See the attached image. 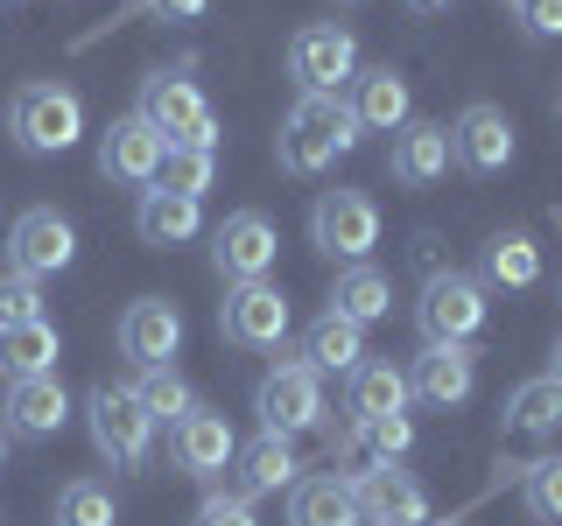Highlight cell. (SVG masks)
<instances>
[{"instance_id": "cell-1", "label": "cell", "mask_w": 562, "mask_h": 526, "mask_svg": "<svg viewBox=\"0 0 562 526\" xmlns=\"http://www.w3.org/2000/svg\"><path fill=\"white\" fill-rule=\"evenodd\" d=\"M351 148H359V119H351L345 99H295L274 134V155L289 175H324Z\"/></svg>"}, {"instance_id": "cell-2", "label": "cell", "mask_w": 562, "mask_h": 526, "mask_svg": "<svg viewBox=\"0 0 562 526\" xmlns=\"http://www.w3.org/2000/svg\"><path fill=\"white\" fill-rule=\"evenodd\" d=\"M134 113L148 119L169 148H211V155H218V113L204 105V92H198L190 70H148Z\"/></svg>"}, {"instance_id": "cell-3", "label": "cell", "mask_w": 562, "mask_h": 526, "mask_svg": "<svg viewBox=\"0 0 562 526\" xmlns=\"http://www.w3.org/2000/svg\"><path fill=\"white\" fill-rule=\"evenodd\" d=\"M85 421H92V443H99V456H105L113 470H148V456H155V421H148V408H140L134 386L99 379L92 393H85Z\"/></svg>"}, {"instance_id": "cell-4", "label": "cell", "mask_w": 562, "mask_h": 526, "mask_svg": "<svg viewBox=\"0 0 562 526\" xmlns=\"http://www.w3.org/2000/svg\"><path fill=\"white\" fill-rule=\"evenodd\" d=\"M8 134L22 155H64L78 148L85 134V105L78 92H64V84H22V92L8 99Z\"/></svg>"}, {"instance_id": "cell-5", "label": "cell", "mask_w": 562, "mask_h": 526, "mask_svg": "<svg viewBox=\"0 0 562 526\" xmlns=\"http://www.w3.org/2000/svg\"><path fill=\"white\" fill-rule=\"evenodd\" d=\"M289 78L303 84V99H338L359 78V35L338 22H310L289 43Z\"/></svg>"}, {"instance_id": "cell-6", "label": "cell", "mask_w": 562, "mask_h": 526, "mask_svg": "<svg viewBox=\"0 0 562 526\" xmlns=\"http://www.w3.org/2000/svg\"><path fill=\"white\" fill-rule=\"evenodd\" d=\"M485 281L479 274H429V288H422V302H415V323H422V338L429 344H471L485 330Z\"/></svg>"}, {"instance_id": "cell-7", "label": "cell", "mask_w": 562, "mask_h": 526, "mask_svg": "<svg viewBox=\"0 0 562 526\" xmlns=\"http://www.w3.org/2000/svg\"><path fill=\"white\" fill-rule=\"evenodd\" d=\"M310 239H316V253L345 260V267H366V253L380 245V204L366 190H324L310 210Z\"/></svg>"}, {"instance_id": "cell-8", "label": "cell", "mask_w": 562, "mask_h": 526, "mask_svg": "<svg viewBox=\"0 0 562 526\" xmlns=\"http://www.w3.org/2000/svg\"><path fill=\"white\" fill-rule=\"evenodd\" d=\"M254 414H260V435H281V443H289V435H310L316 421H324V373H310L303 358L274 365L254 393Z\"/></svg>"}, {"instance_id": "cell-9", "label": "cell", "mask_w": 562, "mask_h": 526, "mask_svg": "<svg viewBox=\"0 0 562 526\" xmlns=\"http://www.w3.org/2000/svg\"><path fill=\"white\" fill-rule=\"evenodd\" d=\"M289 316L295 309L274 281H233L225 302H218V330H225V344H239V351H281Z\"/></svg>"}, {"instance_id": "cell-10", "label": "cell", "mask_w": 562, "mask_h": 526, "mask_svg": "<svg viewBox=\"0 0 562 526\" xmlns=\"http://www.w3.org/2000/svg\"><path fill=\"white\" fill-rule=\"evenodd\" d=\"M70 260H78V232H70L64 210L35 204V210H22V218H14V232H8V267H14V274L43 281V274H64Z\"/></svg>"}, {"instance_id": "cell-11", "label": "cell", "mask_w": 562, "mask_h": 526, "mask_svg": "<svg viewBox=\"0 0 562 526\" xmlns=\"http://www.w3.org/2000/svg\"><path fill=\"white\" fill-rule=\"evenodd\" d=\"M274 260H281V239L260 210H233V218L211 232V267L225 274V288H233V281H268Z\"/></svg>"}, {"instance_id": "cell-12", "label": "cell", "mask_w": 562, "mask_h": 526, "mask_svg": "<svg viewBox=\"0 0 562 526\" xmlns=\"http://www.w3.org/2000/svg\"><path fill=\"white\" fill-rule=\"evenodd\" d=\"M162 155H169V140L148 127L140 113L127 119H113V127L99 134V175L105 183H127V190H155V175H162Z\"/></svg>"}, {"instance_id": "cell-13", "label": "cell", "mask_w": 562, "mask_h": 526, "mask_svg": "<svg viewBox=\"0 0 562 526\" xmlns=\"http://www.w3.org/2000/svg\"><path fill=\"white\" fill-rule=\"evenodd\" d=\"M169 456H176V470H183V478L211 484V478H225V470H233V456H239V435H233V421H225V414H211V408H190V414L169 428Z\"/></svg>"}, {"instance_id": "cell-14", "label": "cell", "mask_w": 562, "mask_h": 526, "mask_svg": "<svg viewBox=\"0 0 562 526\" xmlns=\"http://www.w3.org/2000/svg\"><path fill=\"white\" fill-rule=\"evenodd\" d=\"M359 519L366 526H429V491H422L401 464L386 470H359Z\"/></svg>"}, {"instance_id": "cell-15", "label": "cell", "mask_w": 562, "mask_h": 526, "mask_svg": "<svg viewBox=\"0 0 562 526\" xmlns=\"http://www.w3.org/2000/svg\"><path fill=\"white\" fill-rule=\"evenodd\" d=\"M450 155L464 162L471 175H499L506 162H514V119L499 113V105H464L457 113V127H450Z\"/></svg>"}, {"instance_id": "cell-16", "label": "cell", "mask_w": 562, "mask_h": 526, "mask_svg": "<svg viewBox=\"0 0 562 526\" xmlns=\"http://www.w3.org/2000/svg\"><path fill=\"white\" fill-rule=\"evenodd\" d=\"M176 351H183V316H176L162 295L127 302V316H120V358H134L140 373H148V365H169Z\"/></svg>"}, {"instance_id": "cell-17", "label": "cell", "mask_w": 562, "mask_h": 526, "mask_svg": "<svg viewBox=\"0 0 562 526\" xmlns=\"http://www.w3.org/2000/svg\"><path fill=\"white\" fill-rule=\"evenodd\" d=\"M450 162H457V155H450V127H443V119H408V127L394 134V148H386V169H394L401 190L443 183Z\"/></svg>"}, {"instance_id": "cell-18", "label": "cell", "mask_w": 562, "mask_h": 526, "mask_svg": "<svg viewBox=\"0 0 562 526\" xmlns=\"http://www.w3.org/2000/svg\"><path fill=\"white\" fill-rule=\"evenodd\" d=\"M471 386H479V351L471 344H422V358L408 373V393H422L429 408H464Z\"/></svg>"}, {"instance_id": "cell-19", "label": "cell", "mask_w": 562, "mask_h": 526, "mask_svg": "<svg viewBox=\"0 0 562 526\" xmlns=\"http://www.w3.org/2000/svg\"><path fill=\"white\" fill-rule=\"evenodd\" d=\"M351 119L373 134H401L415 119V99H408V78H401L394 64H359V78H351Z\"/></svg>"}, {"instance_id": "cell-20", "label": "cell", "mask_w": 562, "mask_h": 526, "mask_svg": "<svg viewBox=\"0 0 562 526\" xmlns=\"http://www.w3.org/2000/svg\"><path fill=\"white\" fill-rule=\"evenodd\" d=\"M408 373H401L394 358H366L359 373H351L345 386V414H351V428H366V421H386V414H408Z\"/></svg>"}, {"instance_id": "cell-21", "label": "cell", "mask_w": 562, "mask_h": 526, "mask_svg": "<svg viewBox=\"0 0 562 526\" xmlns=\"http://www.w3.org/2000/svg\"><path fill=\"white\" fill-rule=\"evenodd\" d=\"M289 526H366L359 519V484H351L345 470L295 478V491H289Z\"/></svg>"}, {"instance_id": "cell-22", "label": "cell", "mask_w": 562, "mask_h": 526, "mask_svg": "<svg viewBox=\"0 0 562 526\" xmlns=\"http://www.w3.org/2000/svg\"><path fill=\"white\" fill-rule=\"evenodd\" d=\"M8 428L14 435H57L64 421H70V393H64V379L57 373H43V379H8Z\"/></svg>"}, {"instance_id": "cell-23", "label": "cell", "mask_w": 562, "mask_h": 526, "mask_svg": "<svg viewBox=\"0 0 562 526\" xmlns=\"http://www.w3.org/2000/svg\"><path fill=\"white\" fill-rule=\"evenodd\" d=\"M295 449L281 443V435H260V443H246L233 456V491L239 499H268V491H295Z\"/></svg>"}, {"instance_id": "cell-24", "label": "cell", "mask_w": 562, "mask_h": 526, "mask_svg": "<svg viewBox=\"0 0 562 526\" xmlns=\"http://www.w3.org/2000/svg\"><path fill=\"white\" fill-rule=\"evenodd\" d=\"M549 435H562V379L541 373L506 400V443H549Z\"/></svg>"}, {"instance_id": "cell-25", "label": "cell", "mask_w": 562, "mask_h": 526, "mask_svg": "<svg viewBox=\"0 0 562 526\" xmlns=\"http://www.w3.org/2000/svg\"><path fill=\"white\" fill-rule=\"evenodd\" d=\"M479 281H485V288H535V281H541V245L527 239L520 225L492 232L479 245Z\"/></svg>"}, {"instance_id": "cell-26", "label": "cell", "mask_w": 562, "mask_h": 526, "mask_svg": "<svg viewBox=\"0 0 562 526\" xmlns=\"http://www.w3.org/2000/svg\"><path fill=\"white\" fill-rule=\"evenodd\" d=\"M303 365H310V373H345V379H351V373L366 365V330L345 323L338 309H324V316L310 323V338H303Z\"/></svg>"}, {"instance_id": "cell-27", "label": "cell", "mask_w": 562, "mask_h": 526, "mask_svg": "<svg viewBox=\"0 0 562 526\" xmlns=\"http://www.w3.org/2000/svg\"><path fill=\"white\" fill-rule=\"evenodd\" d=\"M204 225V204L198 197H176V190H140V210H134V232L148 245H190Z\"/></svg>"}, {"instance_id": "cell-28", "label": "cell", "mask_w": 562, "mask_h": 526, "mask_svg": "<svg viewBox=\"0 0 562 526\" xmlns=\"http://www.w3.org/2000/svg\"><path fill=\"white\" fill-rule=\"evenodd\" d=\"M57 358H64V338L43 316L22 330H0V379H43V373H57Z\"/></svg>"}, {"instance_id": "cell-29", "label": "cell", "mask_w": 562, "mask_h": 526, "mask_svg": "<svg viewBox=\"0 0 562 526\" xmlns=\"http://www.w3.org/2000/svg\"><path fill=\"white\" fill-rule=\"evenodd\" d=\"M330 309L345 316V323H380L386 309H394V281H386L380 267H345L338 274V288H330Z\"/></svg>"}, {"instance_id": "cell-30", "label": "cell", "mask_w": 562, "mask_h": 526, "mask_svg": "<svg viewBox=\"0 0 562 526\" xmlns=\"http://www.w3.org/2000/svg\"><path fill=\"white\" fill-rule=\"evenodd\" d=\"M134 393H140V408H148V421H155V428H176V421H183L190 408H198V393H190V379L176 373V365H148Z\"/></svg>"}, {"instance_id": "cell-31", "label": "cell", "mask_w": 562, "mask_h": 526, "mask_svg": "<svg viewBox=\"0 0 562 526\" xmlns=\"http://www.w3.org/2000/svg\"><path fill=\"white\" fill-rule=\"evenodd\" d=\"M57 526H120V505L99 478H70L57 491Z\"/></svg>"}, {"instance_id": "cell-32", "label": "cell", "mask_w": 562, "mask_h": 526, "mask_svg": "<svg viewBox=\"0 0 562 526\" xmlns=\"http://www.w3.org/2000/svg\"><path fill=\"white\" fill-rule=\"evenodd\" d=\"M520 505H527V519L562 526V456H535L520 470Z\"/></svg>"}, {"instance_id": "cell-33", "label": "cell", "mask_w": 562, "mask_h": 526, "mask_svg": "<svg viewBox=\"0 0 562 526\" xmlns=\"http://www.w3.org/2000/svg\"><path fill=\"white\" fill-rule=\"evenodd\" d=\"M211 175H218V155H211V148H169V155H162V175H155V190H176V197H198V204H204Z\"/></svg>"}, {"instance_id": "cell-34", "label": "cell", "mask_w": 562, "mask_h": 526, "mask_svg": "<svg viewBox=\"0 0 562 526\" xmlns=\"http://www.w3.org/2000/svg\"><path fill=\"white\" fill-rule=\"evenodd\" d=\"M359 449H366V464L386 470V464H401V456L415 449V421L408 414H386V421H366L359 428Z\"/></svg>"}, {"instance_id": "cell-35", "label": "cell", "mask_w": 562, "mask_h": 526, "mask_svg": "<svg viewBox=\"0 0 562 526\" xmlns=\"http://www.w3.org/2000/svg\"><path fill=\"white\" fill-rule=\"evenodd\" d=\"M43 316V288H35L29 274H0V330H22V323H35Z\"/></svg>"}, {"instance_id": "cell-36", "label": "cell", "mask_w": 562, "mask_h": 526, "mask_svg": "<svg viewBox=\"0 0 562 526\" xmlns=\"http://www.w3.org/2000/svg\"><path fill=\"white\" fill-rule=\"evenodd\" d=\"M198 526H260L254 519V499H239V491H211L198 505Z\"/></svg>"}, {"instance_id": "cell-37", "label": "cell", "mask_w": 562, "mask_h": 526, "mask_svg": "<svg viewBox=\"0 0 562 526\" xmlns=\"http://www.w3.org/2000/svg\"><path fill=\"white\" fill-rule=\"evenodd\" d=\"M520 22H527V35H562V0H520Z\"/></svg>"}, {"instance_id": "cell-38", "label": "cell", "mask_w": 562, "mask_h": 526, "mask_svg": "<svg viewBox=\"0 0 562 526\" xmlns=\"http://www.w3.org/2000/svg\"><path fill=\"white\" fill-rule=\"evenodd\" d=\"M140 14H155V22H204L211 0H140Z\"/></svg>"}, {"instance_id": "cell-39", "label": "cell", "mask_w": 562, "mask_h": 526, "mask_svg": "<svg viewBox=\"0 0 562 526\" xmlns=\"http://www.w3.org/2000/svg\"><path fill=\"white\" fill-rule=\"evenodd\" d=\"M415 14H443V8H457V0H408Z\"/></svg>"}, {"instance_id": "cell-40", "label": "cell", "mask_w": 562, "mask_h": 526, "mask_svg": "<svg viewBox=\"0 0 562 526\" xmlns=\"http://www.w3.org/2000/svg\"><path fill=\"white\" fill-rule=\"evenodd\" d=\"M549 379H562V338H555V351H549Z\"/></svg>"}, {"instance_id": "cell-41", "label": "cell", "mask_w": 562, "mask_h": 526, "mask_svg": "<svg viewBox=\"0 0 562 526\" xmlns=\"http://www.w3.org/2000/svg\"><path fill=\"white\" fill-rule=\"evenodd\" d=\"M0 464H8V428H0Z\"/></svg>"}, {"instance_id": "cell-42", "label": "cell", "mask_w": 562, "mask_h": 526, "mask_svg": "<svg viewBox=\"0 0 562 526\" xmlns=\"http://www.w3.org/2000/svg\"><path fill=\"white\" fill-rule=\"evenodd\" d=\"M345 8H359V0H345Z\"/></svg>"}, {"instance_id": "cell-43", "label": "cell", "mask_w": 562, "mask_h": 526, "mask_svg": "<svg viewBox=\"0 0 562 526\" xmlns=\"http://www.w3.org/2000/svg\"><path fill=\"white\" fill-rule=\"evenodd\" d=\"M450 526H457V519H450Z\"/></svg>"}]
</instances>
